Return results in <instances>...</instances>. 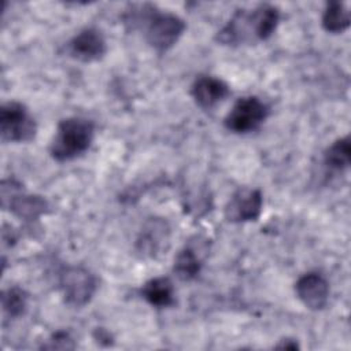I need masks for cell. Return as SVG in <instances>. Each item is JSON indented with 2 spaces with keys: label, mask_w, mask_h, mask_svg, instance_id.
Instances as JSON below:
<instances>
[{
  "label": "cell",
  "mask_w": 351,
  "mask_h": 351,
  "mask_svg": "<svg viewBox=\"0 0 351 351\" xmlns=\"http://www.w3.org/2000/svg\"><path fill=\"white\" fill-rule=\"evenodd\" d=\"M351 22L350 11L344 3L340 1H329L326 3V7L322 14V27L328 33L339 34L348 29Z\"/></svg>",
  "instance_id": "cell-16"
},
{
  "label": "cell",
  "mask_w": 351,
  "mask_h": 351,
  "mask_svg": "<svg viewBox=\"0 0 351 351\" xmlns=\"http://www.w3.org/2000/svg\"><path fill=\"white\" fill-rule=\"evenodd\" d=\"M59 288L69 306L82 307L93 298L97 289V278L82 266H66L59 274Z\"/></svg>",
  "instance_id": "cell-6"
},
{
  "label": "cell",
  "mask_w": 351,
  "mask_h": 351,
  "mask_svg": "<svg viewBox=\"0 0 351 351\" xmlns=\"http://www.w3.org/2000/svg\"><path fill=\"white\" fill-rule=\"evenodd\" d=\"M66 51L73 59L90 63L100 60L106 55L107 43L100 30L96 27H85L67 43Z\"/></svg>",
  "instance_id": "cell-8"
},
{
  "label": "cell",
  "mask_w": 351,
  "mask_h": 351,
  "mask_svg": "<svg viewBox=\"0 0 351 351\" xmlns=\"http://www.w3.org/2000/svg\"><path fill=\"white\" fill-rule=\"evenodd\" d=\"M49 208L48 202L38 195H15L10 200V210L14 215L25 221H36Z\"/></svg>",
  "instance_id": "cell-13"
},
{
  "label": "cell",
  "mask_w": 351,
  "mask_h": 351,
  "mask_svg": "<svg viewBox=\"0 0 351 351\" xmlns=\"http://www.w3.org/2000/svg\"><path fill=\"white\" fill-rule=\"evenodd\" d=\"M295 293L308 310L319 311L328 304L329 284L321 273L308 271L295 282Z\"/></svg>",
  "instance_id": "cell-9"
},
{
  "label": "cell",
  "mask_w": 351,
  "mask_h": 351,
  "mask_svg": "<svg viewBox=\"0 0 351 351\" xmlns=\"http://www.w3.org/2000/svg\"><path fill=\"white\" fill-rule=\"evenodd\" d=\"M141 296L151 306L158 308L171 307L176 303L174 285L169 277H155L148 280L141 288Z\"/></svg>",
  "instance_id": "cell-12"
},
{
  "label": "cell",
  "mask_w": 351,
  "mask_h": 351,
  "mask_svg": "<svg viewBox=\"0 0 351 351\" xmlns=\"http://www.w3.org/2000/svg\"><path fill=\"white\" fill-rule=\"evenodd\" d=\"M324 165L332 171H346L351 165L350 137H341L333 141L324 152Z\"/></svg>",
  "instance_id": "cell-14"
},
{
  "label": "cell",
  "mask_w": 351,
  "mask_h": 351,
  "mask_svg": "<svg viewBox=\"0 0 351 351\" xmlns=\"http://www.w3.org/2000/svg\"><path fill=\"white\" fill-rule=\"evenodd\" d=\"M95 137V125L84 117L62 119L49 144V155L56 162L73 160L85 154Z\"/></svg>",
  "instance_id": "cell-3"
},
{
  "label": "cell",
  "mask_w": 351,
  "mask_h": 351,
  "mask_svg": "<svg viewBox=\"0 0 351 351\" xmlns=\"http://www.w3.org/2000/svg\"><path fill=\"white\" fill-rule=\"evenodd\" d=\"M74 347H75V344H74L71 336L64 330L55 332L47 340V344H43V348H49V350H73Z\"/></svg>",
  "instance_id": "cell-18"
},
{
  "label": "cell",
  "mask_w": 351,
  "mask_h": 351,
  "mask_svg": "<svg viewBox=\"0 0 351 351\" xmlns=\"http://www.w3.org/2000/svg\"><path fill=\"white\" fill-rule=\"evenodd\" d=\"M0 134L4 143H29L37 134V123L21 101H7L0 108Z\"/></svg>",
  "instance_id": "cell-4"
},
{
  "label": "cell",
  "mask_w": 351,
  "mask_h": 351,
  "mask_svg": "<svg viewBox=\"0 0 351 351\" xmlns=\"http://www.w3.org/2000/svg\"><path fill=\"white\" fill-rule=\"evenodd\" d=\"M27 293L22 288L11 287L1 293V307L11 318L21 317L27 307Z\"/></svg>",
  "instance_id": "cell-17"
},
{
  "label": "cell",
  "mask_w": 351,
  "mask_h": 351,
  "mask_svg": "<svg viewBox=\"0 0 351 351\" xmlns=\"http://www.w3.org/2000/svg\"><path fill=\"white\" fill-rule=\"evenodd\" d=\"M126 23L140 27L145 41L158 52H166L177 44L186 29V23L176 14L156 10V7L144 4L138 10L128 14Z\"/></svg>",
  "instance_id": "cell-2"
},
{
  "label": "cell",
  "mask_w": 351,
  "mask_h": 351,
  "mask_svg": "<svg viewBox=\"0 0 351 351\" xmlns=\"http://www.w3.org/2000/svg\"><path fill=\"white\" fill-rule=\"evenodd\" d=\"M202 259L193 247L185 245L174 258L173 271L181 281H191L199 276Z\"/></svg>",
  "instance_id": "cell-15"
},
{
  "label": "cell",
  "mask_w": 351,
  "mask_h": 351,
  "mask_svg": "<svg viewBox=\"0 0 351 351\" xmlns=\"http://www.w3.org/2000/svg\"><path fill=\"white\" fill-rule=\"evenodd\" d=\"M276 348H287V350H296L299 348L296 340H292V339H284L281 340L280 344L276 346Z\"/></svg>",
  "instance_id": "cell-19"
},
{
  "label": "cell",
  "mask_w": 351,
  "mask_h": 351,
  "mask_svg": "<svg viewBox=\"0 0 351 351\" xmlns=\"http://www.w3.org/2000/svg\"><path fill=\"white\" fill-rule=\"evenodd\" d=\"M269 107L258 96H244L236 100L223 119L225 128L237 134L256 130L269 117Z\"/></svg>",
  "instance_id": "cell-5"
},
{
  "label": "cell",
  "mask_w": 351,
  "mask_h": 351,
  "mask_svg": "<svg viewBox=\"0 0 351 351\" xmlns=\"http://www.w3.org/2000/svg\"><path fill=\"white\" fill-rule=\"evenodd\" d=\"M280 22V10L269 3L256 5L252 10H237L221 30L215 40L221 45L239 47L255 44L271 37Z\"/></svg>",
  "instance_id": "cell-1"
},
{
  "label": "cell",
  "mask_w": 351,
  "mask_h": 351,
  "mask_svg": "<svg viewBox=\"0 0 351 351\" xmlns=\"http://www.w3.org/2000/svg\"><path fill=\"white\" fill-rule=\"evenodd\" d=\"M263 196L256 188H239L225 206V218L233 223L256 221L262 213Z\"/></svg>",
  "instance_id": "cell-7"
},
{
  "label": "cell",
  "mask_w": 351,
  "mask_h": 351,
  "mask_svg": "<svg viewBox=\"0 0 351 351\" xmlns=\"http://www.w3.org/2000/svg\"><path fill=\"white\" fill-rule=\"evenodd\" d=\"M230 95L229 85L214 75H197L191 86V96L203 110H213Z\"/></svg>",
  "instance_id": "cell-10"
},
{
  "label": "cell",
  "mask_w": 351,
  "mask_h": 351,
  "mask_svg": "<svg viewBox=\"0 0 351 351\" xmlns=\"http://www.w3.org/2000/svg\"><path fill=\"white\" fill-rule=\"evenodd\" d=\"M166 243H169L167 223L162 219H152L141 230L137 239V250L143 255L156 256L162 254Z\"/></svg>",
  "instance_id": "cell-11"
}]
</instances>
